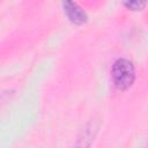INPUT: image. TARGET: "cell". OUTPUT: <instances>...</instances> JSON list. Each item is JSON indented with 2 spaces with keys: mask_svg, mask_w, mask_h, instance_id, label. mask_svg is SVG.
I'll return each mask as SVG.
<instances>
[{
  "mask_svg": "<svg viewBox=\"0 0 148 148\" xmlns=\"http://www.w3.org/2000/svg\"><path fill=\"white\" fill-rule=\"evenodd\" d=\"M64 12L66 13L68 20L75 24H83L87 21L86 13L73 1V0H61Z\"/></svg>",
  "mask_w": 148,
  "mask_h": 148,
  "instance_id": "7a4b0ae2",
  "label": "cell"
},
{
  "mask_svg": "<svg viewBox=\"0 0 148 148\" xmlns=\"http://www.w3.org/2000/svg\"><path fill=\"white\" fill-rule=\"evenodd\" d=\"M124 5L131 10H141L146 7L147 0H123Z\"/></svg>",
  "mask_w": 148,
  "mask_h": 148,
  "instance_id": "277c9868",
  "label": "cell"
},
{
  "mask_svg": "<svg viewBox=\"0 0 148 148\" xmlns=\"http://www.w3.org/2000/svg\"><path fill=\"white\" fill-rule=\"evenodd\" d=\"M111 77L117 89H128L135 80V69L132 61L124 58L117 59L111 68Z\"/></svg>",
  "mask_w": 148,
  "mask_h": 148,
  "instance_id": "6da1fadb",
  "label": "cell"
},
{
  "mask_svg": "<svg viewBox=\"0 0 148 148\" xmlns=\"http://www.w3.org/2000/svg\"><path fill=\"white\" fill-rule=\"evenodd\" d=\"M99 128V121L96 119H91L89 123L86 124V126L81 130L80 134H79V139H77V146L81 147H86L89 146L91 143V141H94L97 132Z\"/></svg>",
  "mask_w": 148,
  "mask_h": 148,
  "instance_id": "3957f363",
  "label": "cell"
}]
</instances>
